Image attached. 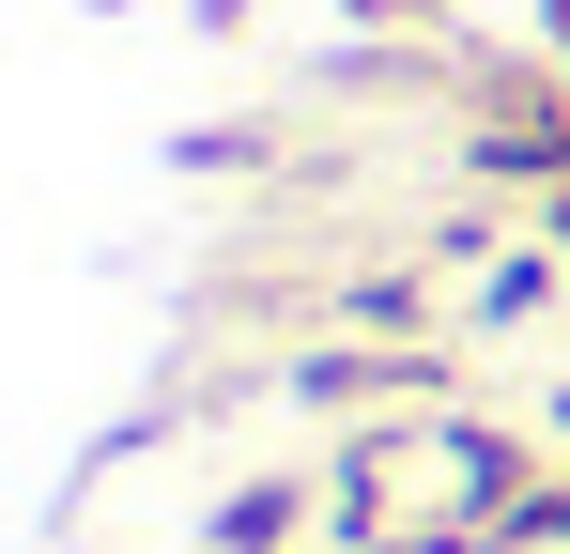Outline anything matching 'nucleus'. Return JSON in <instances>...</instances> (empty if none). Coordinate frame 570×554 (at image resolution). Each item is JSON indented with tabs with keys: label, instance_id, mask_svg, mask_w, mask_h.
<instances>
[{
	"label": "nucleus",
	"instance_id": "f257e3e1",
	"mask_svg": "<svg viewBox=\"0 0 570 554\" xmlns=\"http://www.w3.org/2000/svg\"><path fill=\"white\" fill-rule=\"evenodd\" d=\"M509 508H524V432L448 416V400H416L324 462V524L355 554H493Z\"/></svg>",
	"mask_w": 570,
	"mask_h": 554
},
{
	"label": "nucleus",
	"instance_id": "f03ea898",
	"mask_svg": "<svg viewBox=\"0 0 570 554\" xmlns=\"http://www.w3.org/2000/svg\"><path fill=\"white\" fill-rule=\"evenodd\" d=\"M478 155L556 185V170H570V108H556V92H478Z\"/></svg>",
	"mask_w": 570,
	"mask_h": 554
},
{
	"label": "nucleus",
	"instance_id": "7ed1b4c3",
	"mask_svg": "<svg viewBox=\"0 0 570 554\" xmlns=\"http://www.w3.org/2000/svg\"><path fill=\"white\" fill-rule=\"evenodd\" d=\"M293 524H308V493H293V477H247V493H216V524H200V554H278Z\"/></svg>",
	"mask_w": 570,
	"mask_h": 554
},
{
	"label": "nucleus",
	"instance_id": "20e7f679",
	"mask_svg": "<svg viewBox=\"0 0 570 554\" xmlns=\"http://www.w3.org/2000/svg\"><path fill=\"white\" fill-rule=\"evenodd\" d=\"M540 293H556V263H493V277H478V293H463V324H524Z\"/></svg>",
	"mask_w": 570,
	"mask_h": 554
},
{
	"label": "nucleus",
	"instance_id": "39448f33",
	"mask_svg": "<svg viewBox=\"0 0 570 554\" xmlns=\"http://www.w3.org/2000/svg\"><path fill=\"white\" fill-rule=\"evenodd\" d=\"M540 31H556V47H570V0H540Z\"/></svg>",
	"mask_w": 570,
	"mask_h": 554
}]
</instances>
